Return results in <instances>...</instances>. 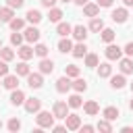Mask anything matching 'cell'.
Listing matches in <instances>:
<instances>
[{"mask_svg":"<svg viewBox=\"0 0 133 133\" xmlns=\"http://www.w3.org/2000/svg\"><path fill=\"white\" fill-rule=\"evenodd\" d=\"M54 114H50L48 110H39L37 112V116H35V123H37V127L39 129H52V125H54Z\"/></svg>","mask_w":133,"mask_h":133,"instance_id":"6da1fadb","label":"cell"},{"mask_svg":"<svg viewBox=\"0 0 133 133\" xmlns=\"http://www.w3.org/2000/svg\"><path fill=\"white\" fill-rule=\"evenodd\" d=\"M69 102H62V100H56L54 102V106H52V114L56 116V118H66V114H69Z\"/></svg>","mask_w":133,"mask_h":133,"instance_id":"7a4b0ae2","label":"cell"},{"mask_svg":"<svg viewBox=\"0 0 133 133\" xmlns=\"http://www.w3.org/2000/svg\"><path fill=\"white\" fill-rule=\"evenodd\" d=\"M104 56L108 60H121L123 58V48H118L116 44H108L106 50H104Z\"/></svg>","mask_w":133,"mask_h":133,"instance_id":"3957f363","label":"cell"},{"mask_svg":"<svg viewBox=\"0 0 133 133\" xmlns=\"http://www.w3.org/2000/svg\"><path fill=\"white\" fill-rule=\"evenodd\" d=\"M23 37H25V42L27 44H35V42H39V37H42V33H39V29L37 27H25V31H23Z\"/></svg>","mask_w":133,"mask_h":133,"instance_id":"277c9868","label":"cell"},{"mask_svg":"<svg viewBox=\"0 0 133 133\" xmlns=\"http://www.w3.org/2000/svg\"><path fill=\"white\" fill-rule=\"evenodd\" d=\"M23 106H25V110H27L29 114H37V112L42 110V100H39V98H27Z\"/></svg>","mask_w":133,"mask_h":133,"instance_id":"5b68a950","label":"cell"},{"mask_svg":"<svg viewBox=\"0 0 133 133\" xmlns=\"http://www.w3.org/2000/svg\"><path fill=\"white\" fill-rule=\"evenodd\" d=\"M27 85H29L31 89H39V87L44 85V75H42V73H29V75H27Z\"/></svg>","mask_w":133,"mask_h":133,"instance_id":"8992f818","label":"cell"},{"mask_svg":"<svg viewBox=\"0 0 133 133\" xmlns=\"http://www.w3.org/2000/svg\"><path fill=\"white\" fill-rule=\"evenodd\" d=\"M64 125H66V129L69 131H79V127H81V116L79 114H66V118H64Z\"/></svg>","mask_w":133,"mask_h":133,"instance_id":"52a82bcc","label":"cell"},{"mask_svg":"<svg viewBox=\"0 0 133 133\" xmlns=\"http://www.w3.org/2000/svg\"><path fill=\"white\" fill-rule=\"evenodd\" d=\"M73 87V81H71V77H60V79H56V91L58 94H66L69 89Z\"/></svg>","mask_w":133,"mask_h":133,"instance_id":"ba28073f","label":"cell"},{"mask_svg":"<svg viewBox=\"0 0 133 133\" xmlns=\"http://www.w3.org/2000/svg\"><path fill=\"white\" fill-rule=\"evenodd\" d=\"M2 85H4L6 89H10V91L17 89V87H19V75H17V73H15V75H4V77H2Z\"/></svg>","mask_w":133,"mask_h":133,"instance_id":"9c48e42d","label":"cell"},{"mask_svg":"<svg viewBox=\"0 0 133 133\" xmlns=\"http://www.w3.org/2000/svg\"><path fill=\"white\" fill-rule=\"evenodd\" d=\"M127 19H129L127 6H121V8H114V10H112V21H114V23H125Z\"/></svg>","mask_w":133,"mask_h":133,"instance_id":"30bf717a","label":"cell"},{"mask_svg":"<svg viewBox=\"0 0 133 133\" xmlns=\"http://www.w3.org/2000/svg\"><path fill=\"white\" fill-rule=\"evenodd\" d=\"M118 69H121L123 75H131V73H133V58H131V56L121 58V60H118Z\"/></svg>","mask_w":133,"mask_h":133,"instance_id":"8fae6325","label":"cell"},{"mask_svg":"<svg viewBox=\"0 0 133 133\" xmlns=\"http://www.w3.org/2000/svg\"><path fill=\"white\" fill-rule=\"evenodd\" d=\"M42 19H44V17H42V12H39L37 8H29V10H27V15H25V21H27V23H31V25H37Z\"/></svg>","mask_w":133,"mask_h":133,"instance_id":"7c38bea8","label":"cell"},{"mask_svg":"<svg viewBox=\"0 0 133 133\" xmlns=\"http://www.w3.org/2000/svg\"><path fill=\"white\" fill-rule=\"evenodd\" d=\"M87 31H89L87 27H83V25H75V27H73V33H71V35H73V37H75L77 42H85V39H87Z\"/></svg>","mask_w":133,"mask_h":133,"instance_id":"4fadbf2b","label":"cell"},{"mask_svg":"<svg viewBox=\"0 0 133 133\" xmlns=\"http://www.w3.org/2000/svg\"><path fill=\"white\" fill-rule=\"evenodd\" d=\"M17 54H19V58H21V60H29V58H33L35 50H33L31 46H23V44H21V46L17 48Z\"/></svg>","mask_w":133,"mask_h":133,"instance_id":"5bb4252c","label":"cell"},{"mask_svg":"<svg viewBox=\"0 0 133 133\" xmlns=\"http://www.w3.org/2000/svg\"><path fill=\"white\" fill-rule=\"evenodd\" d=\"M37 66H39V73H42V75H50V73L54 71V60H50V58L46 56V58H42V60H39V64H37Z\"/></svg>","mask_w":133,"mask_h":133,"instance_id":"9a60e30c","label":"cell"},{"mask_svg":"<svg viewBox=\"0 0 133 133\" xmlns=\"http://www.w3.org/2000/svg\"><path fill=\"white\" fill-rule=\"evenodd\" d=\"M127 85V79H125V75L121 73V75H110V87L112 89H123Z\"/></svg>","mask_w":133,"mask_h":133,"instance_id":"2e32d148","label":"cell"},{"mask_svg":"<svg viewBox=\"0 0 133 133\" xmlns=\"http://www.w3.org/2000/svg\"><path fill=\"white\" fill-rule=\"evenodd\" d=\"M25 100H27V98H25V94H23L19 87L12 89V94H10V104H12V106H23Z\"/></svg>","mask_w":133,"mask_h":133,"instance_id":"e0dca14e","label":"cell"},{"mask_svg":"<svg viewBox=\"0 0 133 133\" xmlns=\"http://www.w3.org/2000/svg\"><path fill=\"white\" fill-rule=\"evenodd\" d=\"M71 54H73L75 58H83V56L87 54V46H85V42H77V44H73Z\"/></svg>","mask_w":133,"mask_h":133,"instance_id":"ac0fdd59","label":"cell"},{"mask_svg":"<svg viewBox=\"0 0 133 133\" xmlns=\"http://www.w3.org/2000/svg\"><path fill=\"white\" fill-rule=\"evenodd\" d=\"M83 112H85V114H89V116H96V114L100 112L98 102H96V100H87V102L83 104Z\"/></svg>","mask_w":133,"mask_h":133,"instance_id":"d6986e66","label":"cell"},{"mask_svg":"<svg viewBox=\"0 0 133 133\" xmlns=\"http://www.w3.org/2000/svg\"><path fill=\"white\" fill-rule=\"evenodd\" d=\"M102 116H104V118H108V121H116V118L121 116V112H118V108H116V106H106V108L102 110Z\"/></svg>","mask_w":133,"mask_h":133,"instance_id":"ffe728a7","label":"cell"},{"mask_svg":"<svg viewBox=\"0 0 133 133\" xmlns=\"http://www.w3.org/2000/svg\"><path fill=\"white\" fill-rule=\"evenodd\" d=\"M98 12H100V4H98V2H96V4H94V2H87V4L83 6V15H85V17H98Z\"/></svg>","mask_w":133,"mask_h":133,"instance_id":"44dd1931","label":"cell"},{"mask_svg":"<svg viewBox=\"0 0 133 133\" xmlns=\"http://www.w3.org/2000/svg\"><path fill=\"white\" fill-rule=\"evenodd\" d=\"M110 75H112L110 62H100V64H98V77H100V79H106V77H110Z\"/></svg>","mask_w":133,"mask_h":133,"instance_id":"7402d4cb","label":"cell"},{"mask_svg":"<svg viewBox=\"0 0 133 133\" xmlns=\"http://www.w3.org/2000/svg\"><path fill=\"white\" fill-rule=\"evenodd\" d=\"M0 19H2V23H10V21L15 19V8L2 6V8H0Z\"/></svg>","mask_w":133,"mask_h":133,"instance_id":"603a6c76","label":"cell"},{"mask_svg":"<svg viewBox=\"0 0 133 133\" xmlns=\"http://www.w3.org/2000/svg\"><path fill=\"white\" fill-rule=\"evenodd\" d=\"M56 33H58L60 37H69V35L73 33V27H71L69 23H64V21H60V23H58V27H56Z\"/></svg>","mask_w":133,"mask_h":133,"instance_id":"cb8c5ba5","label":"cell"},{"mask_svg":"<svg viewBox=\"0 0 133 133\" xmlns=\"http://www.w3.org/2000/svg\"><path fill=\"white\" fill-rule=\"evenodd\" d=\"M100 37H102V42H104V44H112V42H114V37H116V33H114L110 27H104V29L100 31Z\"/></svg>","mask_w":133,"mask_h":133,"instance_id":"d4e9b609","label":"cell"},{"mask_svg":"<svg viewBox=\"0 0 133 133\" xmlns=\"http://www.w3.org/2000/svg\"><path fill=\"white\" fill-rule=\"evenodd\" d=\"M15 73H17L19 77H27V75L31 73V69H29L27 60H21V62H17V66H15Z\"/></svg>","mask_w":133,"mask_h":133,"instance_id":"484cf974","label":"cell"},{"mask_svg":"<svg viewBox=\"0 0 133 133\" xmlns=\"http://www.w3.org/2000/svg\"><path fill=\"white\" fill-rule=\"evenodd\" d=\"M89 31H94V33H100L102 29H104V21L100 19V17H91V23H89V27H87Z\"/></svg>","mask_w":133,"mask_h":133,"instance_id":"4316f807","label":"cell"},{"mask_svg":"<svg viewBox=\"0 0 133 133\" xmlns=\"http://www.w3.org/2000/svg\"><path fill=\"white\" fill-rule=\"evenodd\" d=\"M64 17V12L60 10V8H56V6H52L50 8V12H48V19L52 21V23H60V19Z\"/></svg>","mask_w":133,"mask_h":133,"instance_id":"83f0119b","label":"cell"},{"mask_svg":"<svg viewBox=\"0 0 133 133\" xmlns=\"http://www.w3.org/2000/svg\"><path fill=\"white\" fill-rule=\"evenodd\" d=\"M71 50H73V42H71L69 37H62V39L58 42V52L66 54V52H71Z\"/></svg>","mask_w":133,"mask_h":133,"instance_id":"f1b7e54d","label":"cell"},{"mask_svg":"<svg viewBox=\"0 0 133 133\" xmlns=\"http://www.w3.org/2000/svg\"><path fill=\"white\" fill-rule=\"evenodd\" d=\"M66 102H69V106H71V108H81V106H83V100H81L79 91H75L73 96H69V100H66Z\"/></svg>","mask_w":133,"mask_h":133,"instance_id":"f546056e","label":"cell"},{"mask_svg":"<svg viewBox=\"0 0 133 133\" xmlns=\"http://www.w3.org/2000/svg\"><path fill=\"white\" fill-rule=\"evenodd\" d=\"M98 64H100V58H98V54H94V52L85 54V66L94 69V66H98Z\"/></svg>","mask_w":133,"mask_h":133,"instance_id":"4dcf8cb0","label":"cell"},{"mask_svg":"<svg viewBox=\"0 0 133 133\" xmlns=\"http://www.w3.org/2000/svg\"><path fill=\"white\" fill-rule=\"evenodd\" d=\"M73 89L79 91V94H83V91L87 89V81L81 79V77H75V81H73Z\"/></svg>","mask_w":133,"mask_h":133,"instance_id":"1f68e13d","label":"cell"},{"mask_svg":"<svg viewBox=\"0 0 133 133\" xmlns=\"http://www.w3.org/2000/svg\"><path fill=\"white\" fill-rule=\"evenodd\" d=\"M0 58H2V60H6V62H10V60L15 58V50H12V48H4V46H2V48H0Z\"/></svg>","mask_w":133,"mask_h":133,"instance_id":"d6a6232c","label":"cell"},{"mask_svg":"<svg viewBox=\"0 0 133 133\" xmlns=\"http://www.w3.org/2000/svg\"><path fill=\"white\" fill-rule=\"evenodd\" d=\"M79 73H81V71H79V66H77V64H66V66H64V75H66V77H71V79L79 77Z\"/></svg>","mask_w":133,"mask_h":133,"instance_id":"836d02e7","label":"cell"},{"mask_svg":"<svg viewBox=\"0 0 133 133\" xmlns=\"http://www.w3.org/2000/svg\"><path fill=\"white\" fill-rule=\"evenodd\" d=\"M8 25H10V29H12V31H21V29H25V19L15 17V19H12Z\"/></svg>","mask_w":133,"mask_h":133,"instance_id":"e575fe53","label":"cell"},{"mask_svg":"<svg viewBox=\"0 0 133 133\" xmlns=\"http://www.w3.org/2000/svg\"><path fill=\"white\" fill-rule=\"evenodd\" d=\"M96 129H98V131H104V133H110V131H112V125H110L108 118H102V121H98Z\"/></svg>","mask_w":133,"mask_h":133,"instance_id":"d590c367","label":"cell"},{"mask_svg":"<svg viewBox=\"0 0 133 133\" xmlns=\"http://www.w3.org/2000/svg\"><path fill=\"white\" fill-rule=\"evenodd\" d=\"M35 56H39V58H46L48 56V46L46 44H35Z\"/></svg>","mask_w":133,"mask_h":133,"instance_id":"8d00e7d4","label":"cell"},{"mask_svg":"<svg viewBox=\"0 0 133 133\" xmlns=\"http://www.w3.org/2000/svg\"><path fill=\"white\" fill-rule=\"evenodd\" d=\"M23 42H25V37H23V33H19V31H15V33L10 35V44H12V46H17V48H19V46H21Z\"/></svg>","mask_w":133,"mask_h":133,"instance_id":"74e56055","label":"cell"},{"mask_svg":"<svg viewBox=\"0 0 133 133\" xmlns=\"http://www.w3.org/2000/svg\"><path fill=\"white\" fill-rule=\"evenodd\" d=\"M6 127H8V131H12V133H17V131H19V129H21V121H19V118H15V116H12V118H10V121H8V123H6Z\"/></svg>","mask_w":133,"mask_h":133,"instance_id":"f35d334b","label":"cell"},{"mask_svg":"<svg viewBox=\"0 0 133 133\" xmlns=\"http://www.w3.org/2000/svg\"><path fill=\"white\" fill-rule=\"evenodd\" d=\"M23 4H25V0H6V6H10V8H23Z\"/></svg>","mask_w":133,"mask_h":133,"instance_id":"ab89813d","label":"cell"},{"mask_svg":"<svg viewBox=\"0 0 133 133\" xmlns=\"http://www.w3.org/2000/svg\"><path fill=\"white\" fill-rule=\"evenodd\" d=\"M4 75H8V62L0 58V77H4Z\"/></svg>","mask_w":133,"mask_h":133,"instance_id":"60d3db41","label":"cell"},{"mask_svg":"<svg viewBox=\"0 0 133 133\" xmlns=\"http://www.w3.org/2000/svg\"><path fill=\"white\" fill-rule=\"evenodd\" d=\"M123 52H125L127 56H131V58H133V42H129V44L123 48Z\"/></svg>","mask_w":133,"mask_h":133,"instance_id":"b9f144b4","label":"cell"},{"mask_svg":"<svg viewBox=\"0 0 133 133\" xmlns=\"http://www.w3.org/2000/svg\"><path fill=\"white\" fill-rule=\"evenodd\" d=\"M52 131L54 133H64L66 131V125H52Z\"/></svg>","mask_w":133,"mask_h":133,"instance_id":"7bdbcfd3","label":"cell"},{"mask_svg":"<svg viewBox=\"0 0 133 133\" xmlns=\"http://www.w3.org/2000/svg\"><path fill=\"white\" fill-rule=\"evenodd\" d=\"M39 2H42V6H44V8H52L58 0H39Z\"/></svg>","mask_w":133,"mask_h":133,"instance_id":"ee69618b","label":"cell"},{"mask_svg":"<svg viewBox=\"0 0 133 133\" xmlns=\"http://www.w3.org/2000/svg\"><path fill=\"white\" fill-rule=\"evenodd\" d=\"M94 129H96L94 125H83V127H79V131H81V133H91Z\"/></svg>","mask_w":133,"mask_h":133,"instance_id":"f6af8a7d","label":"cell"},{"mask_svg":"<svg viewBox=\"0 0 133 133\" xmlns=\"http://www.w3.org/2000/svg\"><path fill=\"white\" fill-rule=\"evenodd\" d=\"M112 2H114V0H98V4H100L102 8H108V6H112Z\"/></svg>","mask_w":133,"mask_h":133,"instance_id":"bcb514c9","label":"cell"},{"mask_svg":"<svg viewBox=\"0 0 133 133\" xmlns=\"http://www.w3.org/2000/svg\"><path fill=\"white\" fill-rule=\"evenodd\" d=\"M73 2H75V4H77V6H85V4H87V2H89V0H73Z\"/></svg>","mask_w":133,"mask_h":133,"instance_id":"7dc6e473","label":"cell"},{"mask_svg":"<svg viewBox=\"0 0 133 133\" xmlns=\"http://www.w3.org/2000/svg\"><path fill=\"white\" fill-rule=\"evenodd\" d=\"M121 131H123V133H133V127H123Z\"/></svg>","mask_w":133,"mask_h":133,"instance_id":"c3c4849f","label":"cell"},{"mask_svg":"<svg viewBox=\"0 0 133 133\" xmlns=\"http://www.w3.org/2000/svg\"><path fill=\"white\" fill-rule=\"evenodd\" d=\"M123 4L125 6H133V0H123Z\"/></svg>","mask_w":133,"mask_h":133,"instance_id":"681fc988","label":"cell"},{"mask_svg":"<svg viewBox=\"0 0 133 133\" xmlns=\"http://www.w3.org/2000/svg\"><path fill=\"white\" fill-rule=\"evenodd\" d=\"M129 108H131V110H133V98H131V102H129Z\"/></svg>","mask_w":133,"mask_h":133,"instance_id":"f907efd6","label":"cell"},{"mask_svg":"<svg viewBox=\"0 0 133 133\" xmlns=\"http://www.w3.org/2000/svg\"><path fill=\"white\" fill-rule=\"evenodd\" d=\"M60 2H73V0H60Z\"/></svg>","mask_w":133,"mask_h":133,"instance_id":"816d5d0a","label":"cell"},{"mask_svg":"<svg viewBox=\"0 0 133 133\" xmlns=\"http://www.w3.org/2000/svg\"><path fill=\"white\" fill-rule=\"evenodd\" d=\"M131 91H133V83H131Z\"/></svg>","mask_w":133,"mask_h":133,"instance_id":"f5cc1de1","label":"cell"},{"mask_svg":"<svg viewBox=\"0 0 133 133\" xmlns=\"http://www.w3.org/2000/svg\"><path fill=\"white\" fill-rule=\"evenodd\" d=\"M0 129H2V121H0Z\"/></svg>","mask_w":133,"mask_h":133,"instance_id":"db71d44e","label":"cell"},{"mask_svg":"<svg viewBox=\"0 0 133 133\" xmlns=\"http://www.w3.org/2000/svg\"><path fill=\"white\" fill-rule=\"evenodd\" d=\"M0 48H2V39H0Z\"/></svg>","mask_w":133,"mask_h":133,"instance_id":"11a10c76","label":"cell"},{"mask_svg":"<svg viewBox=\"0 0 133 133\" xmlns=\"http://www.w3.org/2000/svg\"><path fill=\"white\" fill-rule=\"evenodd\" d=\"M0 85H2V81H0Z\"/></svg>","mask_w":133,"mask_h":133,"instance_id":"9f6ffc18","label":"cell"},{"mask_svg":"<svg viewBox=\"0 0 133 133\" xmlns=\"http://www.w3.org/2000/svg\"><path fill=\"white\" fill-rule=\"evenodd\" d=\"M0 23H2V19H0Z\"/></svg>","mask_w":133,"mask_h":133,"instance_id":"6f0895ef","label":"cell"}]
</instances>
